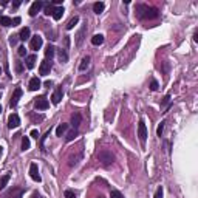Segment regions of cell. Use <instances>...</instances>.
I'll return each instance as SVG.
<instances>
[{"label": "cell", "instance_id": "39", "mask_svg": "<svg viewBox=\"0 0 198 198\" xmlns=\"http://www.w3.org/2000/svg\"><path fill=\"white\" fill-rule=\"evenodd\" d=\"M20 23V17H16V19H12V27H16V25H19Z\"/></svg>", "mask_w": 198, "mask_h": 198}, {"label": "cell", "instance_id": "27", "mask_svg": "<svg viewBox=\"0 0 198 198\" xmlns=\"http://www.w3.org/2000/svg\"><path fill=\"white\" fill-rule=\"evenodd\" d=\"M76 136H78V128H73L71 132H68V135H67V141H73Z\"/></svg>", "mask_w": 198, "mask_h": 198}, {"label": "cell", "instance_id": "2", "mask_svg": "<svg viewBox=\"0 0 198 198\" xmlns=\"http://www.w3.org/2000/svg\"><path fill=\"white\" fill-rule=\"evenodd\" d=\"M98 159H99V162L102 164V166H110V164H113V161H115V155L110 152V150H107V149H102V150H99V153H98Z\"/></svg>", "mask_w": 198, "mask_h": 198}, {"label": "cell", "instance_id": "10", "mask_svg": "<svg viewBox=\"0 0 198 198\" xmlns=\"http://www.w3.org/2000/svg\"><path fill=\"white\" fill-rule=\"evenodd\" d=\"M62 96H64V90H62V87L56 88V91H54L53 96H51V102H53V104H59L60 99H62Z\"/></svg>", "mask_w": 198, "mask_h": 198}, {"label": "cell", "instance_id": "1", "mask_svg": "<svg viewBox=\"0 0 198 198\" xmlns=\"http://www.w3.org/2000/svg\"><path fill=\"white\" fill-rule=\"evenodd\" d=\"M136 16L141 20H150V19H157L158 17V9L157 8H150L147 5H138L136 6Z\"/></svg>", "mask_w": 198, "mask_h": 198}, {"label": "cell", "instance_id": "31", "mask_svg": "<svg viewBox=\"0 0 198 198\" xmlns=\"http://www.w3.org/2000/svg\"><path fill=\"white\" fill-rule=\"evenodd\" d=\"M164 124H166V122L162 121V122H161V124L158 125V128H157V133H158V136H161V135H162V132H164Z\"/></svg>", "mask_w": 198, "mask_h": 198}, {"label": "cell", "instance_id": "30", "mask_svg": "<svg viewBox=\"0 0 198 198\" xmlns=\"http://www.w3.org/2000/svg\"><path fill=\"white\" fill-rule=\"evenodd\" d=\"M64 197L65 198H76V194H75L73 191H65V192H64Z\"/></svg>", "mask_w": 198, "mask_h": 198}, {"label": "cell", "instance_id": "25", "mask_svg": "<svg viewBox=\"0 0 198 198\" xmlns=\"http://www.w3.org/2000/svg\"><path fill=\"white\" fill-rule=\"evenodd\" d=\"M88 65H90V57H88V56H85V57H84V59L80 60L79 70H80V71H84V70H85V68H87Z\"/></svg>", "mask_w": 198, "mask_h": 198}, {"label": "cell", "instance_id": "9", "mask_svg": "<svg viewBox=\"0 0 198 198\" xmlns=\"http://www.w3.org/2000/svg\"><path fill=\"white\" fill-rule=\"evenodd\" d=\"M20 96H22V88H16L14 90V93H12V96H11V101H9V105L11 107H16L17 105V102H19V99H20Z\"/></svg>", "mask_w": 198, "mask_h": 198}, {"label": "cell", "instance_id": "24", "mask_svg": "<svg viewBox=\"0 0 198 198\" xmlns=\"http://www.w3.org/2000/svg\"><path fill=\"white\" fill-rule=\"evenodd\" d=\"M0 25H3V27H12V19L6 17V16H2L0 17Z\"/></svg>", "mask_w": 198, "mask_h": 198}, {"label": "cell", "instance_id": "23", "mask_svg": "<svg viewBox=\"0 0 198 198\" xmlns=\"http://www.w3.org/2000/svg\"><path fill=\"white\" fill-rule=\"evenodd\" d=\"M67 130H68V124H60V125H57V128H56V135H57V136H62Z\"/></svg>", "mask_w": 198, "mask_h": 198}, {"label": "cell", "instance_id": "33", "mask_svg": "<svg viewBox=\"0 0 198 198\" xmlns=\"http://www.w3.org/2000/svg\"><path fill=\"white\" fill-rule=\"evenodd\" d=\"M53 11H54V8H53L51 5H46V8H45V14H46V16H50V14L53 16Z\"/></svg>", "mask_w": 198, "mask_h": 198}, {"label": "cell", "instance_id": "45", "mask_svg": "<svg viewBox=\"0 0 198 198\" xmlns=\"http://www.w3.org/2000/svg\"><path fill=\"white\" fill-rule=\"evenodd\" d=\"M2 153H3V147L0 146V157H2Z\"/></svg>", "mask_w": 198, "mask_h": 198}, {"label": "cell", "instance_id": "7", "mask_svg": "<svg viewBox=\"0 0 198 198\" xmlns=\"http://www.w3.org/2000/svg\"><path fill=\"white\" fill-rule=\"evenodd\" d=\"M19 125H20V118H19V115H16V113L9 115V118H8V127H9V128H17Z\"/></svg>", "mask_w": 198, "mask_h": 198}, {"label": "cell", "instance_id": "29", "mask_svg": "<svg viewBox=\"0 0 198 198\" xmlns=\"http://www.w3.org/2000/svg\"><path fill=\"white\" fill-rule=\"evenodd\" d=\"M158 80L157 79H152L150 80V90H152V91H157V90H158Z\"/></svg>", "mask_w": 198, "mask_h": 198}, {"label": "cell", "instance_id": "36", "mask_svg": "<svg viewBox=\"0 0 198 198\" xmlns=\"http://www.w3.org/2000/svg\"><path fill=\"white\" fill-rule=\"evenodd\" d=\"M25 54H27L25 46H19V56H25Z\"/></svg>", "mask_w": 198, "mask_h": 198}, {"label": "cell", "instance_id": "14", "mask_svg": "<svg viewBox=\"0 0 198 198\" xmlns=\"http://www.w3.org/2000/svg\"><path fill=\"white\" fill-rule=\"evenodd\" d=\"M36 60H37V57H36V54H30V56H27V59H25V62H27V67L31 70V68H34V65H36Z\"/></svg>", "mask_w": 198, "mask_h": 198}, {"label": "cell", "instance_id": "38", "mask_svg": "<svg viewBox=\"0 0 198 198\" xmlns=\"http://www.w3.org/2000/svg\"><path fill=\"white\" fill-rule=\"evenodd\" d=\"M31 136L37 139V138H39V130H36V128H34V130H31Z\"/></svg>", "mask_w": 198, "mask_h": 198}, {"label": "cell", "instance_id": "43", "mask_svg": "<svg viewBox=\"0 0 198 198\" xmlns=\"http://www.w3.org/2000/svg\"><path fill=\"white\" fill-rule=\"evenodd\" d=\"M17 71H19V73L22 71V64H17Z\"/></svg>", "mask_w": 198, "mask_h": 198}, {"label": "cell", "instance_id": "26", "mask_svg": "<svg viewBox=\"0 0 198 198\" xmlns=\"http://www.w3.org/2000/svg\"><path fill=\"white\" fill-rule=\"evenodd\" d=\"M78 22H79V17H78V16H75V17H73L70 22H68V25H67V30H73V28H75V25H76Z\"/></svg>", "mask_w": 198, "mask_h": 198}, {"label": "cell", "instance_id": "11", "mask_svg": "<svg viewBox=\"0 0 198 198\" xmlns=\"http://www.w3.org/2000/svg\"><path fill=\"white\" fill-rule=\"evenodd\" d=\"M42 6H43V3H42V2H39V0H37V2H34V3L30 6V11H28V12H30V16H31V17H34L40 9H42Z\"/></svg>", "mask_w": 198, "mask_h": 198}, {"label": "cell", "instance_id": "16", "mask_svg": "<svg viewBox=\"0 0 198 198\" xmlns=\"http://www.w3.org/2000/svg\"><path fill=\"white\" fill-rule=\"evenodd\" d=\"M57 56H59V60L62 62V64H65L67 60H68V53H67V50H57Z\"/></svg>", "mask_w": 198, "mask_h": 198}, {"label": "cell", "instance_id": "13", "mask_svg": "<svg viewBox=\"0 0 198 198\" xmlns=\"http://www.w3.org/2000/svg\"><path fill=\"white\" fill-rule=\"evenodd\" d=\"M40 85H42V82H40L39 78H31L30 79V84H28V88L31 90V91H36V90H39Z\"/></svg>", "mask_w": 198, "mask_h": 198}, {"label": "cell", "instance_id": "41", "mask_svg": "<svg viewBox=\"0 0 198 198\" xmlns=\"http://www.w3.org/2000/svg\"><path fill=\"white\" fill-rule=\"evenodd\" d=\"M51 85H53L51 80H46V82H45V87H51Z\"/></svg>", "mask_w": 198, "mask_h": 198}, {"label": "cell", "instance_id": "44", "mask_svg": "<svg viewBox=\"0 0 198 198\" xmlns=\"http://www.w3.org/2000/svg\"><path fill=\"white\" fill-rule=\"evenodd\" d=\"M53 3H54V5H60V3H62V0H54Z\"/></svg>", "mask_w": 198, "mask_h": 198}, {"label": "cell", "instance_id": "35", "mask_svg": "<svg viewBox=\"0 0 198 198\" xmlns=\"http://www.w3.org/2000/svg\"><path fill=\"white\" fill-rule=\"evenodd\" d=\"M17 39H19V36H11V37H9V43H11V45H16V43H17Z\"/></svg>", "mask_w": 198, "mask_h": 198}, {"label": "cell", "instance_id": "19", "mask_svg": "<svg viewBox=\"0 0 198 198\" xmlns=\"http://www.w3.org/2000/svg\"><path fill=\"white\" fill-rule=\"evenodd\" d=\"M54 53H56V48H54L53 45H48V46H46V50H45V57L51 60V57L54 56Z\"/></svg>", "mask_w": 198, "mask_h": 198}, {"label": "cell", "instance_id": "18", "mask_svg": "<svg viewBox=\"0 0 198 198\" xmlns=\"http://www.w3.org/2000/svg\"><path fill=\"white\" fill-rule=\"evenodd\" d=\"M104 8H105L104 2H96V3H93V11H94L96 14H101V12L104 11Z\"/></svg>", "mask_w": 198, "mask_h": 198}, {"label": "cell", "instance_id": "21", "mask_svg": "<svg viewBox=\"0 0 198 198\" xmlns=\"http://www.w3.org/2000/svg\"><path fill=\"white\" fill-rule=\"evenodd\" d=\"M80 115L79 113H75L73 116H71V125H73V128H78L79 127V124H80Z\"/></svg>", "mask_w": 198, "mask_h": 198}, {"label": "cell", "instance_id": "6", "mask_svg": "<svg viewBox=\"0 0 198 198\" xmlns=\"http://www.w3.org/2000/svg\"><path fill=\"white\" fill-rule=\"evenodd\" d=\"M50 71H51V60H48V59H45L42 64H40L39 67V73L42 76H46V75H50Z\"/></svg>", "mask_w": 198, "mask_h": 198}, {"label": "cell", "instance_id": "5", "mask_svg": "<svg viewBox=\"0 0 198 198\" xmlns=\"http://www.w3.org/2000/svg\"><path fill=\"white\" fill-rule=\"evenodd\" d=\"M34 105H36V109H37V110H46V109L50 107V102H48V99H46L45 96H40V98L36 99Z\"/></svg>", "mask_w": 198, "mask_h": 198}, {"label": "cell", "instance_id": "48", "mask_svg": "<svg viewBox=\"0 0 198 198\" xmlns=\"http://www.w3.org/2000/svg\"><path fill=\"white\" fill-rule=\"evenodd\" d=\"M101 198H104V197H101Z\"/></svg>", "mask_w": 198, "mask_h": 198}, {"label": "cell", "instance_id": "42", "mask_svg": "<svg viewBox=\"0 0 198 198\" xmlns=\"http://www.w3.org/2000/svg\"><path fill=\"white\" fill-rule=\"evenodd\" d=\"M12 6H14V8H17V6H20V2H14V3H12Z\"/></svg>", "mask_w": 198, "mask_h": 198}, {"label": "cell", "instance_id": "17", "mask_svg": "<svg viewBox=\"0 0 198 198\" xmlns=\"http://www.w3.org/2000/svg\"><path fill=\"white\" fill-rule=\"evenodd\" d=\"M30 34H31L30 28L25 27V28H22V31H20V34H19V39L20 40H28L30 39Z\"/></svg>", "mask_w": 198, "mask_h": 198}, {"label": "cell", "instance_id": "47", "mask_svg": "<svg viewBox=\"0 0 198 198\" xmlns=\"http://www.w3.org/2000/svg\"><path fill=\"white\" fill-rule=\"evenodd\" d=\"M0 73H2V68H0Z\"/></svg>", "mask_w": 198, "mask_h": 198}, {"label": "cell", "instance_id": "20", "mask_svg": "<svg viewBox=\"0 0 198 198\" xmlns=\"http://www.w3.org/2000/svg\"><path fill=\"white\" fill-rule=\"evenodd\" d=\"M9 178H11V175H9V173H5V175L0 178V191H3V189L6 187V184H8Z\"/></svg>", "mask_w": 198, "mask_h": 198}, {"label": "cell", "instance_id": "8", "mask_svg": "<svg viewBox=\"0 0 198 198\" xmlns=\"http://www.w3.org/2000/svg\"><path fill=\"white\" fill-rule=\"evenodd\" d=\"M30 176H31L34 181H37V183L42 180L40 175H39V169H37V164H36V162H33V164L30 166Z\"/></svg>", "mask_w": 198, "mask_h": 198}, {"label": "cell", "instance_id": "32", "mask_svg": "<svg viewBox=\"0 0 198 198\" xmlns=\"http://www.w3.org/2000/svg\"><path fill=\"white\" fill-rule=\"evenodd\" d=\"M110 198H122V195H121L119 191H112L110 192Z\"/></svg>", "mask_w": 198, "mask_h": 198}, {"label": "cell", "instance_id": "15", "mask_svg": "<svg viewBox=\"0 0 198 198\" xmlns=\"http://www.w3.org/2000/svg\"><path fill=\"white\" fill-rule=\"evenodd\" d=\"M62 16H64V8H62V6L54 8V11H53V19H54V20H60Z\"/></svg>", "mask_w": 198, "mask_h": 198}, {"label": "cell", "instance_id": "28", "mask_svg": "<svg viewBox=\"0 0 198 198\" xmlns=\"http://www.w3.org/2000/svg\"><path fill=\"white\" fill-rule=\"evenodd\" d=\"M28 149H30V138L23 136V139H22V150H28Z\"/></svg>", "mask_w": 198, "mask_h": 198}, {"label": "cell", "instance_id": "3", "mask_svg": "<svg viewBox=\"0 0 198 198\" xmlns=\"http://www.w3.org/2000/svg\"><path fill=\"white\" fill-rule=\"evenodd\" d=\"M138 136H139V141L144 144L146 139H147V127H146V122H144V121H139V125H138Z\"/></svg>", "mask_w": 198, "mask_h": 198}, {"label": "cell", "instance_id": "46", "mask_svg": "<svg viewBox=\"0 0 198 198\" xmlns=\"http://www.w3.org/2000/svg\"><path fill=\"white\" fill-rule=\"evenodd\" d=\"M0 113H2V107H0Z\"/></svg>", "mask_w": 198, "mask_h": 198}, {"label": "cell", "instance_id": "4", "mask_svg": "<svg viewBox=\"0 0 198 198\" xmlns=\"http://www.w3.org/2000/svg\"><path fill=\"white\" fill-rule=\"evenodd\" d=\"M22 197H23V189L22 187H12V189H9L5 194L3 198H22Z\"/></svg>", "mask_w": 198, "mask_h": 198}, {"label": "cell", "instance_id": "12", "mask_svg": "<svg viewBox=\"0 0 198 198\" xmlns=\"http://www.w3.org/2000/svg\"><path fill=\"white\" fill-rule=\"evenodd\" d=\"M30 46H31V50H34V51H37L40 46H42V37L40 36H34V37H31V42H30Z\"/></svg>", "mask_w": 198, "mask_h": 198}, {"label": "cell", "instance_id": "40", "mask_svg": "<svg viewBox=\"0 0 198 198\" xmlns=\"http://www.w3.org/2000/svg\"><path fill=\"white\" fill-rule=\"evenodd\" d=\"M31 198H42L39 195V194H37V192H33V195H31Z\"/></svg>", "mask_w": 198, "mask_h": 198}, {"label": "cell", "instance_id": "34", "mask_svg": "<svg viewBox=\"0 0 198 198\" xmlns=\"http://www.w3.org/2000/svg\"><path fill=\"white\" fill-rule=\"evenodd\" d=\"M153 198H162V187H158L157 192H155V197Z\"/></svg>", "mask_w": 198, "mask_h": 198}, {"label": "cell", "instance_id": "37", "mask_svg": "<svg viewBox=\"0 0 198 198\" xmlns=\"http://www.w3.org/2000/svg\"><path fill=\"white\" fill-rule=\"evenodd\" d=\"M169 101H170V94H166V96H164V99H162V105L169 104Z\"/></svg>", "mask_w": 198, "mask_h": 198}, {"label": "cell", "instance_id": "22", "mask_svg": "<svg viewBox=\"0 0 198 198\" xmlns=\"http://www.w3.org/2000/svg\"><path fill=\"white\" fill-rule=\"evenodd\" d=\"M91 43H93V45H102V43H104V36H102V34H94V36L91 37Z\"/></svg>", "mask_w": 198, "mask_h": 198}]
</instances>
